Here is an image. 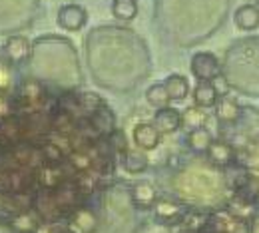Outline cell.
I'll use <instances>...</instances> for the list:
<instances>
[{
  "mask_svg": "<svg viewBox=\"0 0 259 233\" xmlns=\"http://www.w3.org/2000/svg\"><path fill=\"white\" fill-rule=\"evenodd\" d=\"M190 70L197 78V82H213L222 76V66L220 60L211 52H197L192 56Z\"/></svg>",
  "mask_w": 259,
  "mask_h": 233,
  "instance_id": "cell-1",
  "label": "cell"
},
{
  "mask_svg": "<svg viewBox=\"0 0 259 233\" xmlns=\"http://www.w3.org/2000/svg\"><path fill=\"white\" fill-rule=\"evenodd\" d=\"M56 22H58L60 28H64L68 32H78L80 28L86 26V22H88V12H86V8L80 6V4H64V6H60V10H58Z\"/></svg>",
  "mask_w": 259,
  "mask_h": 233,
  "instance_id": "cell-2",
  "label": "cell"
},
{
  "mask_svg": "<svg viewBox=\"0 0 259 233\" xmlns=\"http://www.w3.org/2000/svg\"><path fill=\"white\" fill-rule=\"evenodd\" d=\"M186 213H188V207L184 203H176V201L167 200H158L154 203V215H156L158 223H165V225L182 223Z\"/></svg>",
  "mask_w": 259,
  "mask_h": 233,
  "instance_id": "cell-3",
  "label": "cell"
},
{
  "mask_svg": "<svg viewBox=\"0 0 259 233\" xmlns=\"http://www.w3.org/2000/svg\"><path fill=\"white\" fill-rule=\"evenodd\" d=\"M162 142V133L160 130L154 126V122H140L136 128H134V144L144 150V152H150V150H156Z\"/></svg>",
  "mask_w": 259,
  "mask_h": 233,
  "instance_id": "cell-4",
  "label": "cell"
},
{
  "mask_svg": "<svg viewBox=\"0 0 259 233\" xmlns=\"http://www.w3.org/2000/svg\"><path fill=\"white\" fill-rule=\"evenodd\" d=\"M205 156H207V160H209L211 164H215V166H220V167H226V166H231V164L235 162L237 152H235V148H233L229 142L211 139V144H209Z\"/></svg>",
  "mask_w": 259,
  "mask_h": 233,
  "instance_id": "cell-5",
  "label": "cell"
},
{
  "mask_svg": "<svg viewBox=\"0 0 259 233\" xmlns=\"http://www.w3.org/2000/svg\"><path fill=\"white\" fill-rule=\"evenodd\" d=\"M90 122H92V128H94L100 135L110 137L112 133L116 132V114H114L112 108L106 106V104H100L96 110L90 114Z\"/></svg>",
  "mask_w": 259,
  "mask_h": 233,
  "instance_id": "cell-6",
  "label": "cell"
},
{
  "mask_svg": "<svg viewBox=\"0 0 259 233\" xmlns=\"http://www.w3.org/2000/svg\"><path fill=\"white\" fill-rule=\"evenodd\" d=\"M4 54L10 62H26L32 54V44L26 36H10L4 44Z\"/></svg>",
  "mask_w": 259,
  "mask_h": 233,
  "instance_id": "cell-7",
  "label": "cell"
},
{
  "mask_svg": "<svg viewBox=\"0 0 259 233\" xmlns=\"http://www.w3.org/2000/svg\"><path fill=\"white\" fill-rule=\"evenodd\" d=\"M154 126L160 130V133H174L182 128V114L176 108H158L154 116Z\"/></svg>",
  "mask_w": 259,
  "mask_h": 233,
  "instance_id": "cell-8",
  "label": "cell"
},
{
  "mask_svg": "<svg viewBox=\"0 0 259 233\" xmlns=\"http://www.w3.org/2000/svg\"><path fill=\"white\" fill-rule=\"evenodd\" d=\"M130 198H132V203H134L136 207H140V209H150V207H154V203L158 201V192H156L154 183H150V181H138V183L132 185Z\"/></svg>",
  "mask_w": 259,
  "mask_h": 233,
  "instance_id": "cell-9",
  "label": "cell"
},
{
  "mask_svg": "<svg viewBox=\"0 0 259 233\" xmlns=\"http://www.w3.org/2000/svg\"><path fill=\"white\" fill-rule=\"evenodd\" d=\"M233 22L239 30H255L259 28V6L257 4H243L235 10Z\"/></svg>",
  "mask_w": 259,
  "mask_h": 233,
  "instance_id": "cell-10",
  "label": "cell"
},
{
  "mask_svg": "<svg viewBox=\"0 0 259 233\" xmlns=\"http://www.w3.org/2000/svg\"><path fill=\"white\" fill-rule=\"evenodd\" d=\"M213 108H215V118L222 124H235L241 118V106L229 96L218 98Z\"/></svg>",
  "mask_w": 259,
  "mask_h": 233,
  "instance_id": "cell-11",
  "label": "cell"
},
{
  "mask_svg": "<svg viewBox=\"0 0 259 233\" xmlns=\"http://www.w3.org/2000/svg\"><path fill=\"white\" fill-rule=\"evenodd\" d=\"M218 98H220V92L213 82H197L194 90V106H199L203 110L213 108Z\"/></svg>",
  "mask_w": 259,
  "mask_h": 233,
  "instance_id": "cell-12",
  "label": "cell"
},
{
  "mask_svg": "<svg viewBox=\"0 0 259 233\" xmlns=\"http://www.w3.org/2000/svg\"><path fill=\"white\" fill-rule=\"evenodd\" d=\"M163 86H165V90H167L169 100L171 102L186 100L188 94H190V82H188V78H184V76H180V74L167 76L165 82H163Z\"/></svg>",
  "mask_w": 259,
  "mask_h": 233,
  "instance_id": "cell-13",
  "label": "cell"
},
{
  "mask_svg": "<svg viewBox=\"0 0 259 233\" xmlns=\"http://www.w3.org/2000/svg\"><path fill=\"white\" fill-rule=\"evenodd\" d=\"M211 132L205 128V126H199V128H194L188 133V146L190 150L195 152V154H205L209 144H211Z\"/></svg>",
  "mask_w": 259,
  "mask_h": 233,
  "instance_id": "cell-14",
  "label": "cell"
},
{
  "mask_svg": "<svg viewBox=\"0 0 259 233\" xmlns=\"http://www.w3.org/2000/svg\"><path fill=\"white\" fill-rule=\"evenodd\" d=\"M72 223H74L82 233H94L98 229L96 213H94L92 209H88V207H80L78 211H74Z\"/></svg>",
  "mask_w": 259,
  "mask_h": 233,
  "instance_id": "cell-15",
  "label": "cell"
},
{
  "mask_svg": "<svg viewBox=\"0 0 259 233\" xmlns=\"http://www.w3.org/2000/svg\"><path fill=\"white\" fill-rule=\"evenodd\" d=\"M138 12H140L138 0H114L112 2V14L118 20L130 22V20H134L138 16Z\"/></svg>",
  "mask_w": 259,
  "mask_h": 233,
  "instance_id": "cell-16",
  "label": "cell"
},
{
  "mask_svg": "<svg viewBox=\"0 0 259 233\" xmlns=\"http://www.w3.org/2000/svg\"><path fill=\"white\" fill-rule=\"evenodd\" d=\"M148 164H150V160H148V156L144 154V150L140 152V150H126V154H124V167H126V171L130 173H142V171H146L148 169Z\"/></svg>",
  "mask_w": 259,
  "mask_h": 233,
  "instance_id": "cell-17",
  "label": "cell"
},
{
  "mask_svg": "<svg viewBox=\"0 0 259 233\" xmlns=\"http://www.w3.org/2000/svg\"><path fill=\"white\" fill-rule=\"evenodd\" d=\"M146 100H148V104H152L154 108H165L171 102L163 84H152L148 88V92H146Z\"/></svg>",
  "mask_w": 259,
  "mask_h": 233,
  "instance_id": "cell-18",
  "label": "cell"
},
{
  "mask_svg": "<svg viewBox=\"0 0 259 233\" xmlns=\"http://www.w3.org/2000/svg\"><path fill=\"white\" fill-rule=\"evenodd\" d=\"M64 179H66L64 171L60 167H56V164H52L50 167H46V169L40 171V183L44 188H60Z\"/></svg>",
  "mask_w": 259,
  "mask_h": 233,
  "instance_id": "cell-19",
  "label": "cell"
},
{
  "mask_svg": "<svg viewBox=\"0 0 259 233\" xmlns=\"http://www.w3.org/2000/svg\"><path fill=\"white\" fill-rule=\"evenodd\" d=\"M10 227L16 233H34L36 227H38V223H36V219H34L32 215L20 213V215H14L10 219Z\"/></svg>",
  "mask_w": 259,
  "mask_h": 233,
  "instance_id": "cell-20",
  "label": "cell"
},
{
  "mask_svg": "<svg viewBox=\"0 0 259 233\" xmlns=\"http://www.w3.org/2000/svg\"><path fill=\"white\" fill-rule=\"evenodd\" d=\"M203 122H205V114H203V108H199V106H194V108H190L186 114H182V126L190 124L192 130L203 126Z\"/></svg>",
  "mask_w": 259,
  "mask_h": 233,
  "instance_id": "cell-21",
  "label": "cell"
},
{
  "mask_svg": "<svg viewBox=\"0 0 259 233\" xmlns=\"http://www.w3.org/2000/svg\"><path fill=\"white\" fill-rule=\"evenodd\" d=\"M42 154H44V158H46L50 164H60V162L64 160V152H62L56 144H46V146L42 148Z\"/></svg>",
  "mask_w": 259,
  "mask_h": 233,
  "instance_id": "cell-22",
  "label": "cell"
},
{
  "mask_svg": "<svg viewBox=\"0 0 259 233\" xmlns=\"http://www.w3.org/2000/svg\"><path fill=\"white\" fill-rule=\"evenodd\" d=\"M80 102H82V106H84V108H86V110H88L90 114H92V112L96 110L100 104H104V102L100 100L98 96H94V94H84V96L80 98Z\"/></svg>",
  "mask_w": 259,
  "mask_h": 233,
  "instance_id": "cell-23",
  "label": "cell"
},
{
  "mask_svg": "<svg viewBox=\"0 0 259 233\" xmlns=\"http://www.w3.org/2000/svg\"><path fill=\"white\" fill-rule=\"evenodd\" d=\"M62 229H64V227H60V225H56V223H42V225L36 227L34 233H60Z\"/></svg>",
  "mask_w": 259,
  "mask_h": 233,
  "instance_id": "cell-24",
  "label": "cell"
},
{
  "mask_svg": "<svg viewBox=\"0 0 259 233\" xmlns=\"http://www.w3.org/2000/svg\"><path fill=\"white\" fill-rule=\"evenodd\" d=\"M249 233H259V209L249 217Z\"/></svg>",
  "mask_w": 259,
  "mask_h": 233,
  "instance_id": "cell-25",
  "label": "cell"
},
{
  "mask_svg": "<svg viewBox=\"0 0 259 233\" xmlns=\"http://www.w3.org/2000/svg\"><path fill=\"white\" fill-rule=\"evenodd\" d=\"M60 233H74V231H70V229H62Z\"/></svg>",
  "mask_w": 259,
  "mask_h": 233,
  "instance_id": "cell-26",
  "label": "cell"
},
{
  "mask_svg": "<svg viewBox=\"0 0 259 233\" xmlns=\"http://www.w3.org/2000/svg\"><path fill=\"white\" fill-rule=\"evenodd\" d=\"M255 4H257V6H259V0H255Z\"/></svg>",
  "mask_w": 259,
  "mask_h": 233,
  "instance_id": "cell-27",
  "label": "cell"
},
{
  "mask_svg": "<svg viewBox=\"0 0 259 233\" xmlns=\"http://www.w3.org/2000/svg\"><path fill=\"white\" fill-rule=\"evenodd\" d=\"M186 233H195V231H186Z\"/></svg>",
  "mask_w": 259,
  "mask_h": 233,
  "instance_id": "cell-28",
  "label": "cell"
}]
</instances>
